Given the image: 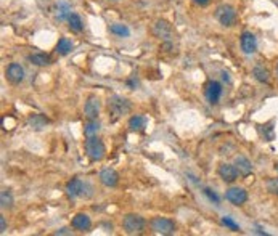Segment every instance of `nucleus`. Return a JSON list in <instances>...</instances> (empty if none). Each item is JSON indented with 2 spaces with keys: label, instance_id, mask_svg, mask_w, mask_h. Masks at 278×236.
<instances>
[{
  "label": "nucleus",
  "instance_id": "29",
  "mask_svg": "<svg viewBox=\"0 0 278 236\" xmlns=\"http://www.w3.org/2000/svg\"><path fill=\"white\" fill-rule=\"evenodd\" d=\"M203 193H205L206 196H208V199H209V201H212L214 204H219V202H220L219 196H217V194L211 190V188H205V190H203Z\"/></svg>",
  "mask_w": 278,
  "mask_h": 236
},
{
  "label": "nucleus",
  "instance_id": "5",
  "mask_svg": "<svg viewBox=\"0 0 278 236\" xmlns=\"http://www.w3.org/2000/svg\"><path fill=\"white\" fill-rule=\"evenodd\" d=\"M146 228V220L140 214H127L123 219V230L127 235H141Z\"/></svg>",
  "mask_w": 278,
  "mask_h": 236
},
{
  "label": "nucleus",
  "instance_id": "4",
  "mask_svg": "<svg viewBox=\"0 0 278 236\" xmlns=\"http://www.w3.org/2000/svg\"><path fill=\"white\" fill-rule=\"evenodd\" d=\"M214 16L223 28H232V26H235L236 21H238V15H236L235 6L230 3H220L215 8Z\"/></svg>",
  "mask_w": 278,
  "mask_h": 236
},
{
  "label": "nucleus",
  "instance_id": "34",
  "mask_svg": "<svg viewBox=\"0 0 278 236\" xmlns=\"http://www.w3.org/2000/svg\"><path fill=\"white\" fill-rule=\"evenodd\" d=\"M275 171L278 172V164H275Z\"/></svg>",
  "mask_w": 278,
  "mask_h": 236
},
{
  "label": "nucleus",
  "instance_id": "31",
  "mask_svg": "<svg viewBox=\"0 0 278 236\" xmlns=\"http://www.w3.org/2000/svg\"><path fill=\"white\" fill-rule=\"evenodd\" d=\"M53 235H55V236H62V235H72V232H71V230H68V228H62V230L55 232Z\"/></svg>",
  "mask_w": 278,
  "mask_h": 236
},
{
  "label": "nucleus",
  "instance_id": "16",
  "mask_svg": "<svg viewBox=\"0 0 278 236\" xmlns=\"http://www.w3.org/2000/svg\"><path fill=\"white\" fill-rule=\"evenodd\" d=\"M233 164L241 177H248V175L253 172V163H251L246 156H243V154H238V156L235 158Z\"/></svg>",
  "mask_w": 278,
  "mask_h": 236
},
{
  "label": "nucleus",
  "instance_id": "3",
  "mask_svg": "<svg viewBox=\"0 0 278 236\" xmlns=\"http://www.w3.org/2000/svg\"><path fill=\"white\" fill-rule=\"evenodd\" d=\"M66 194L68 198H90L92 196V186L87 183V181H82L80 178L74 177L66 183Z\"/></svg>",
  "mask_w": 278,
  "mask_h": 236
},
{
  "label": "nucleus",
  "instance_id": "35",
  "mask_svg": "<svg viewBox=\"0 0 278 236\" xmlns=\"http://www.w3.org/2000/svg\"><path fill=\"white\" fill-rule=\"evenodd\" d=\"M277 76H278V64H277Z\"/></svg>",
  "mask_w": 278,
  "mask_h": 236
},
{
  "label": "nucleus",
  "instance_id": "11",
  "mask_svg": "<svg viewBox=\"0 0 278 236\" xmlns=\"http://www.w3.org/2000/svg\"><path fill=\"white\" fill-rule=\"evenodd\" d=\"M217 175H219L220 180L225 181V183H233V181H236V178H238L240 174H238V171H236L235 164L223 163L217 167Z\"/></svg>",
  "mask_w": 278,
  "mask_h": 236
},
{
  "label": "nucleus",
  "instance_id": "8",
  "mask_svg": "<svg viewBox=\"0 0 278 236\" xmlns=\"http://www.w3.org/2000/svg\"><path fill=\"white\" fill-rule=\"evenodd\" d=\"M225 199L228 202H232L233 206H245L248 202V191L245 188L232 186L225 191Z\"/></svg>",
  "mask_w": 278,
  "mask_h": 236
},
{
  "label": "nucleus",
  "instance_id": "20",
  "mask_svg": "<svg viewBox=\"0 0 278 236\" xmlns=\"http://www.w3.org/2000/svg\"><path fill=\"white\" fill-rule=\"evenodd\" d=\"M72 49H74V44L71 42V40L68 39V37H62V39L58 40L57 47H55V52L58 53V55L66 57L68 53H71Z\"/></svg>",
  "mask_w": 278,
  "mask_h": 236
},
{
  "label": "nucleus",
  "instance_id": "14",
  "mask_svg": "<svg viewBox=\"0 0 278 236\" xmlns=\"http://www.w3.org/2000/svg\"><path fill=\"white\" fill-rule=\"evenodd\" d=\"M98 180H100L101 185H105L108 188H114L119 183V174L114 171V169L106 167L98 174Z\"/></svg>",
  "mask_w": 278,
  "mask_h": 236
},
{
  "label": "nucleus",
  "instance_id": "32",
  "mask_svg": "<svg viewBox=\"0 0 278 236\" xmlns=\"http://www.w3.org/2000/svg\"><path fill=\"white\" fill-rule=\"evenodd\" d=\"M193 2H195L196 5H200V6H206L209 2H211V0H193Z\"/></svg>",
  "mask_w": 278,
  "mask_h": 236
},
{
  "label": "nucleus",
  "instance_id": "6",
  "mask_svg": "<svg viewBox=\"0 0 278 236\" xmlns=\"http://www.w3.org/2000/svg\"><path fill=\"white\" fill-rule=\"evenodd\" d=\"M150 228L151 232L156 235H174L175 233V224L171 219H166V217H153L150 220Z\"/></svg>",
  "mask_w": 278,
  "mask_h": 236
},
{
  "label": "nucleus",
  "instance_id": "10",
  "mask_svg": "<svg viewBox=\"0 0 278 236\" xmlns=\"http://www.w3.org/2000/svg\"><path fill=\"white\" fill-rule=\"evenodd\" d=\"M240 47L245 55H253V53H256L257 50V39L253 32L249 31H245L241 32L240 36Z\"/></svg>",
  "mask_w": 278,
  "mask_h": 236
},
{
  "label": "nucleus",
  "instance_id": "23",
  "mask_svg": "<svg viewBox=\"0 0 278 236\" xmlns=\"http://www.w3.org/2000/svg\"><path fill=\"white\" fill-rule=\"evenodd\" d=\"M29 61L36 66H49L52 63V58L47 53H32L29 55Z\"/></svg>",
  "mask_w": 278,
  "mask_h": 236
},
{
  "label": "nucleus",
  "instance_id": "33",
  "mask_svg": "<svg viewBox=\"0 0 278 236\" xmlns=\"http://www.w3.org/2000/svg\"><path fill=\"white\" fill-rule=\"evenodd\" d=\"M106 2H111V3H118V2H121V0H106Z\"/></svg>",
  "mask_w": 278,
  "mask_h": 236
},
{
  "label": "nucleus",
  "instance_id": "27",
  "mask_svg": "<svg viewBox=\"0 0 278 236\" xmlns=\"http://www.w3.org/2000/svg\"><path fill=\"white\" fill-rule=\"evenodd\" d=\"M222 224L225 225L227 228H230L232 232H240V230H241L240 225L236 224V222H235L232 217H227V215H225V217H222Z\"/></svg>",
  "mask_w": 278,
  "mask_h": 236
},
{
  "label": "nucleus",
  "instance_id": "2",
  "mask_svg": "<svg viewBox=\"0 0 278 236\" xmlns=\"http://www.w3.org/2000/svg\"><path fill=\"white\" fill-rule=\"evenodd\" d=\"M84 148H85L87 158H89L90 161H93V163H97V161H101V159L105 158V153H106L105 143L101 141V138L97 137V135H92V137H85Z\"/></svg>",
  "mask_w": 278,
  "mask_h": 236
},
{
  "label": "nucleus",
  "instance_id": "24",
  "mask_svg": "<svg viewBox=\"0 0 278 236\" xmlns=\"http://www.w3.org/2000/svg\"><path fill=\"white\" fill-rule=\"evenodd\" d=\"M108 31H110L113 36H116V37H129V36H131V29H129L126 24H119V23L110 24Z\"/></svg>",
  "mask_w": 278,
  "mask_h": 236
},
{
  "label": "nucleus",
  "instance_id": "21",
  "mask_svg": "<svg viewBox=\"0 0 278 236\" xmlns=\"http://www.w3.org/2000/svg\"><path fill=\"white\" fill-rule=\"evenodd\" d=\"M68 28H70V31H72V32H82L84 23L77 13H71L70 15V18H68Z\"/></svg>",
  "mask_w": 278,
  "mask_h": 236
},
{
  "label": "nucleus",
  "instance_id": "30",
  "mask_svg": "<svg viewBox=\"0 0 278 236\" xmlns=\"http://www.w3.org/2000/svg\"><path fill=\"white\" fill-rule=\"evenodd\" d=\"M5 230H6V222L3 215H0V233H5Z\"/></svg>",
  "mask_w": 278,
  "mask_h": 236
},
{
  "label": "nucleus",
  "instance_id": "28",
  "mask_svg": "<svg viewBox=\"0 0 278 236\" xmlns=\"http://www.w3.org/2000/svg\"><path fill=\"white\" fill-rule=\"evenodd\" d=\"M267 191L274 196H278V178H270L267 181Z\"/></svg>",
  "mask_w": 278,
  "mask_h": 236
},
{
  "label": "nucleus",
  "instance_id": "7",
  "mask_svg": "<svg viewBox=\"0 0 278 236\" xmlns=\"http://www.w3.org/2000/svg\"><path fill=\"white\" fill-rule=\"evenodd\" d=\"M151 32L156 39L162 40V42H172V37H174V29L169 21L166 19H158L153 28H151Z\"/></svg>",
  "mask_w": 278,
  "mask_h": 236
},
{
  "label": "nucleus",
  "instance_id": "18",
  "mask_svg": "<svg viewBox=\"0 0 278 236\" xmlns=\"http://www.w3.org/2000/svg\"><path fill=\"white\" fill-rule=\"evenodd\" d=\"M72 11V5L70 2H66V0H58L55 3V16L58 21H68V18H70Z\"/></svg>",
  "mask_w": 278,
  "mask_h": 236
},
{
  "label": "nucleus",
  "instance_id": "15",
  "mask_svg": "<svg viewBox=\"0 0 278 236\" xmlns=\"http://www.w3.org/2000/svg\"><path fill=\"white\" fill-rule=\"evenodd\" d=\"M71 227L74 228V230L80 232V233H87V232H90V228H92V220L87 214L79 212L72 217Z\"/></svg>",
  "mask_w": 278,
  "mask_h": 236
},
{
  "label": "nucleus",
  "instance_id": "22",
  "mask_svg": "<svg viewBox=\"0 0 278 236\" xmlns=\"http://www.w3.org/2000/svg\"><path fill=\"white\" fill-rule=\"evenodd\" d=\"M253 76L256 77V80H259L261 84H269L270 82V72L267 67L264 66H256L253 69Z\"/></svg>",
  "mask_w": 278,
  "mask_h": 236
},
{
  "label": "nucleus",
  "instance_id": "9",
  "mask_svg": "<svg viewBox=\"0 0 278 236\" xmlns=\"http://www.w3.org/2000/svg\"><path fill=\"white\" fill-rule=\"evenodd\" d=\"M5 76H6V80L13 85L21 84L24 80V67L19 63H10L5 69Z\"/></svg>",
  "mask_w": 278,
  "mask_h": 236
},
{
  "label": "nucleus",
  "instance_id": "17",
  "mask_svg": "<svg viewBox=\"0 0 278 236\" xmlns=\"http://www.w3.org/2000/svg\"><path fill=\"white\" fill-rule=\"evenodd\" d=\"M146 124H148V119L145 116H141V114H134V116L129 118L127 127L131 132H143L146 129Z\"/></svg>",
  "mask_w": 278,
  "mask_h": 236
},
{
  "label": "nucleus",
  "instance_id": "13",
  "mask_svg": "<svg viewBox=\"0 0 278 236\" xmlns=\"http://www.w3.org/2000/svg\"><path fill=\"white\" fill-rule=\"evenodd\" d=\"M100 110H101V103H100V98L97 95H90L89 98H87L85 105H84V114L87 119H98Z\"/></svg>",
  "mask_w": 278,
  "mask_h": 236
},
{
  "label": "nucleus",
  "instance_id": "12",
  "mask_svg": "<svg viewBox=\"0 0 278 236\" xmlns=\"http://www.w3.org/2000/svg\"><path fill=\"white\" fill-rule=\"evenodd\" d=\"M222 84L220 82H217V80H209L208 85H206V92H205V95L209 101V105H217L219 103V100L222 97Z\"/></svg>",
  "mask_w": 278,
  "mask_h": 236
},
{
  "label": "nucleus",
  "instance_id": "25",
  "mask_svg": "<svg viewBox=\"0 0 278 236\" xmlns=\"http://www.w3.org/2000/svg\"><path fill=\"white\" fill-rule=\"evenodd\" d=\"M98 132H100L98 119H87V122L84 124V135L85 137H92V135H97Z\"/></svg>",
  "mask_w": 278,
  "mask_h": 236
},
{
  "label": "nucleus",
  "instance_id": "1",
  "mask_svg": "<svg viewBox=\"0 0 278 236\" xmlns=\"http://www.w3.org/2000/svg\"><path fill=\"white\" fill-rule=\"evenodd\" d=\"M131 101L121 95H111L108 98V114L111 122H116L118 119L131 113Z\"/></svg>",
  "mask_w": 278,
  "mask_h": 236
},
{
  "label": "nucleus",
  "instance_id": "26",
  "mask_svg": "<svg viewBox=\"0 0 278 236\" xmlns=\"http://www.w3.org/2000/svg\"><path fill=\"white\" fill-rule=\"evenodd\" d=\"M15 204V199H13V194L10 190H2L0 193V206L2 209H11Z\"/></svg>",
  "mask_w": 278,
  "mask_h": 236
},
{
  "label": "nucleus",
  "instance_id": "19",
  "mask_svg": "<svg viewBox=\"0 0 278 236\" xmlns=\"http://www.w3.org/2000/svg\"><path fill=\"white\" fill-rule=\"evenodd\" d=\"M47 124H49V119L44 114H31L28 118V125L32 130H42Z\"/></svg>",
  "mask_w": 278,
  "mask_h": 236
}]
</instances>
